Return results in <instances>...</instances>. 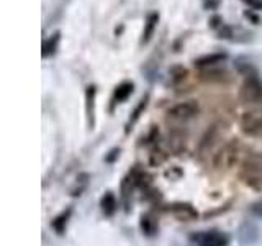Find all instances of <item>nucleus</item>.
<instances>
[{
  "label": "nucleus",
  "instance_id": "obj_17",
  "mask_svg": "<svg viewBox=\"0 0 262 246\" xmlns=\"http://www.w3.org/2000/svg\"><path fill=\"white\" fill-rule=\"evenodd\" d=\"M71 209H68L66 212H62L61 215H57L53 221H51V227L56 230L57 233H62L64 230H66V225H68V220H69V217H71Z\"/></svg>",
  "mask_w": 262,
  "mask_h": 246
},
{
  "label": "nucleus",
  "instance_id": "obj_15",
  "mask_svg": "<svg viewBox=\"0 0 262 246\" xmlns=\"http://www.w3.org/2000/svg\"><path fill=\"white\" fill-rule=\"evenodd\" d=\"M59 41H61V31H56L49 38H46L43 41V48H41V56H43L45 59H46V57H49V56H53L57 51Z\"/></svg>",
  "mask_w": 262,
  "mask_h": 246
},
{
  "label": "nucleus",
  "instance_id": "obj_10",
  "mask_svg": "<svg viewBox=\"0 0 262 246\" xmlns=\"http://www.w3.org/2000/svg\"><path fill=\"white\" fill-rule=\"evenodd\" d=\"M159 18H161V15L158 12L147 13L146 20H144L143 33H141V39H139V45H141V46L143 45H147L152 39L154 33H156V28H158V25H159Z\"/></svg>",
  "mask_w": 262,
  "mask_h": 246
},
{
  "label": "nucleus",
  "instance_id": "obj_16",
  "mask_svg": "<svg viewBox=\"0 0 262 246\" xmlns=\"http://www.w3.org/2000/svg\"><path fill=\"white\" fill-rule=\"evenodd\" d=\"M147 104H149V94H146V95L141 98V100L138 102V105L135 107V110L131 112V117H129V120H128V123H126V131H129L131 127H133L135 123L139 120V117H141V113L146 110Z\"/></svg>",
  "mask_w": 262,
  "mask_h": 246
},
{
  "label": "nucleus",
  "instance_id": "obj_18",
  "mask_svg": "<svg viewBox=\"0 0 262 246\" xmlns=\"http://www.w3.org/2000/svg\"><path fill=\"white\" fill-rule=\"evenodd\" d=\"M102 210L105 215H112V213L115 212V209H117V200H115V195L112 192H106L103 197H102Z\"/></svg>",
  "mask_w": 262,
  "mask_h": 246
},
{
  "label": "nucleus",
  "instance_id": "obj_5",
  "mask_svg": "<svg viewBox=\"0 0 262 246\" xmlns=\"http://www.w3.org/2000/svg\"><path fill=\"white\" fill-rule=\"evenodd\" d=\"M239 128L244 135L257 136L262 133V110H246L239 118Z\"/></svg>",
  "mask_w": 262,
  "mask_h": 246
},
{
  "label": "nucleus",
  "instance_id": "obj_2",
  "mask_svg": "<svg viewBox=\"0 0 262 246\" xmlns=\"http://www.w3.org/2000/svg\"><path fill=\"white\" fill-rule=\"evenodd\" d=\"M241 154V141L239 139H231L228 141L213 158V166L216 169H231L239 159Z\"/></svg>",
  "mask_w": 262,
  "mask_h": 246
},
{
  "label": "nucleus",
  "instance_id": "obj_23",
  "mask_svg": "<svg viewBox=\"0 0 262 246\" xmlns=\"http://www.w3.org/2000/svg\"><path fill=\"white\" fill-rule=\"evenodd\" d=\"M241 2L244 5H248L251 10H254V12L262 10V0H241Z\"/></svg>",
  "mask_w": 262,
  "mask_h": 246
},
{
  "label": "nucleus",
  "instance_id": "obj_14",
  "mask_svg": "<svg viewBox=\"0 0 262 246\" xmlns=\"http://www.w3.org/2000/svg\"><path fill=\"white\" fill-rule=\"evenodd\" d=\"M200 79L205 82H210V84H223V82L229 80V76L225 69H207L200 74Z\"/></svg>",
  "mask_w": 262,
  "mask_h": 246
},
{
  "label": "nucleus",
  "instance_id": "obj_6",
  "mask_svg": "<svg viewBox=\"0 0 262 246\" xmlns=\"http://www.w3.org/2000/svg\"><path fill=\"white\" fill-rule=\"evenodd\" d=\"M192 240L196 243V246H228L229 238L216 232V230H211V232H200L192 236Z\"/></svg>",
  "mask_w": 262,
  "mask_h": 246
},
{
  "label": "nucleus",
  "instance_id": "obj_26",
  "mask_svg": "<svg viewBox=\"0 0 262 246\" xmlns=\"http://www.w3.org/2000/svg\"><path fill=\"white\" fill-rule=\"evenodd\" d=\"M252 212L256 213L257 217H262V199H260V200H257L256 203L252 205Z\"/></svg>",
  "mask_w": 262,
  "mask_h": 246
},
{
  "label": "nucleus",
  "instance_id": "obj_3",
  "mask_svg": "<svg viewBox=\"0 0 262 246\" xmlns=\"http://www.w3.org/2000/svg\"><path fill=\"white\" fill-rule=\"evenodd\" d=\"M200 113V105L195 100L180 102L167 110V121L170 123H185L188 120L195 118Z\"/></svg>",
  "mask_w": 262,
  "mask_h": 246
},
{
  "label": "nucleus",
  "instance_id": "obj_21",
  "mask_svg": "<svg viewBox=\"0 0 262 246\" xmlns=\"http://www.w3.org/2000/svg\"><path fill=\"white\" fill-rule=\"evenodd\" d=\"M216 35H218L220 39H233L234 33H233V28H231V27H228L226 23H223V25H221V27L216 30Z\"/></svg>",
  "mask_w": 262,
  "mask_h": 246
},
{
  "label": "nucleus",
  "instance_id": "obj_7",
  "mask_svg": "<svg viewBox=\"0 0 262 246\" xmlns=\"http://www.w3.org/2000/svg\"><path fill=\"white\" fill-rule=\"evenodd\" d=\"M167 146L174 154H180L182 151H185V148H187V131L182 130V128H179V127L169 128Z\"/></svg>",
  "mask_w": 262,
  "mask_h": 246
},
{
  "label": "nucleus",
  "instance_id": "obj_22",
  "mask_svg": "<svg viewBox=\"0 0 262 246\" xmlns=\"http://www.w3.org/2000/svg\"><path fill=\"white\" fill-rule=\"evenodd\" d=\"M166 159H167V154H164V151H161V150H154L149 158L152 166H159V164H162Z\"/></svg>",
  "mask_w": 262,
  "mask_h": 246
},
{
  "label": "nucleus",
  "instance_id": "obj_11",
  "mask_svg": "<svg viewBox=\"0 0 262 246\" xmlns=\"http://www.w3.org/2000/svg\"><path fill=\"white\" fill-rule=\"evenodd\" d=\"M95 97H97V87L87 86L85 89V117L89 128H94L95 125Z\"/></svg>",
  "mask_w": 262,
  "mask_h": 246
},
{
  "label": "nucleus",
  "instance_id": "obj_25",
  "mask_svg": "<svg viewBox=\"0 0 262 246\" xmlns=\"http://www.w3.org/2000/svg\"><path fill=\"white\" fill-rule=\"evenodd\" d=\"M244 16H246L248 20H251L254 25H259V23H260L259 15H257V13H254V10H246V12H244Z\"/></svg>",
  "mask_w": 262,
  "mask_h": 246
},
{
  "label": "nucleus",
  "instance_id": "obj_4",
  "mask_svg": "<svg viewBox=\"0 0 262 246\" xmlns=\"http://www.w3.org/2000/svg\"><path fill=\"white\" fill-rule=\"evenodd\" d=\"M237 97H239V100L243 104H248V105L260 104L262 102V82L259 80V77L257 76L246 77L239 87Z\"/></svg>",
  "mask_w": 262,
  "mask_h": 246
},
{
  "label": "nucleus",
  "instance_id": "obj_12",
  "mask_svg": "<svg viewBox=\"0 0 262 246\" xmlns=\"http://www.w3.org/2000/svg\"><path fill=\"white\" fill-rule=\"evenodd\" d=\"M226 57H228L226 53H210V54L196 57L193 64H195V68H199V69H207V68H211V66H216L220 63L226 61Z\"/></svg>",
  "mask_w": 262,
  "mask_h": 246
},
{
  "label": "nucleus",
  "instance_id": "obj_1",
  "mask_svg": "<svg viewBox=\"0 0 262 246\" xmlns=\"http://www.w3.org/2000/svg\"><path fill=\"white\" fill-rule=\"evenodd\" d=\"M239 179L252 191H262V153H251L241 162Z\"/></svg>",
  "mask_w": 262,
  "mask_h": 246
},
{
  "label": "nucleus",
  "instance_id": "obj_19",
  "mask_svg": "<svg viewBox=\"0 0 262 246\" xmlns=\"http://www.w3.org/2000/svg\"><path fill=\"white\" fill-rule=\"evenodd\" d=\"M188 76V71L182 66H174V68L170 69V80L172 84H180V82H184Z\"/></svg>",
  "mask_w": 262,
  "mask_h": 246
},
{
  "label": "nucleus",
  "instance_id": "obj_20",
  "mask_svg": "<svg viewBox=\"0 0 262 246\" xmlns=\"http://www.w3.org/2000/svg\"><path fill=\"white\" fill-rule=\"evenodd\" d=\"M236 68L239 71L243 76L246 77H252V76H257V71L254 69V66L248 61H243V59H237L236 61Z\"/></svg>",
  "mask_w": 262,
  "mask_h": 246
},
{
  "label": "nucleus",
  "instance_id": "obj_8",
  "mask_svg": "<svg viewBox=\"0 0 262 246\" xmlns=\"http://www.w3.org/2000/svg\"><path fill=\"white\" fill-rule=\"evenodd\" d=\"M220 136H221L220 125L208 127V130L205 131V135L202 136L200 143H199V154L200 156H207L208 153H211V150L215 148V145L220 139Z\"/></svg>",
  "mask_w": 262,
  "mask_h": 246
},
{
  "label": "nucleus",
  "instance_id": "obj_9",
  "mask_svg": "<svg viewBox=\"0 0 262 246\" xmlns=\"http://www.w3.org/2000/svg\"><path fill=\"white\" fill-rule=\"evenodd\" d=\"M169 212L172 213V217H176L180 221H192V220H196V217H199L196 210L190 203H185V202L172 203L169 207Z\"/></svg>",
  "mask_w": 262,
  "mask_h": 246
},
{
  "label": "nucleus",
  "instance_id": "obj_13",
  "mask_svg": "<svg viewBox=\"0 0 262 246\" xmlns=\"http://www.w3.org/2000/svg\"><path fill=\"white\" fill-rule=\"evenodd\" d=\"M133 89H135L133 82H121V84H118L117 87H115L113 95H112V107L125 102L126 98L133 94Z\"/></svg>",
  "mask_w": 262,
  "mask_h": 246
},
{
  "label": "nucleus",
  "instance_id": "obj_24",
  "mask_svg": "<svg viewBox=\"0 0 262 246\" xmlns=\"http://www.w3.org/2000/svg\"><path fill=\"white\" fill-rule=\"evenodd\" d=\"M225 22H223V18H221V16H218V15H213L211 16V18L208 20V27L211 28V30H218L220 27H221V25H223Z\"/></svg>",
  "mask_w": 262,
  "mask_h": 246
}]
</instances>
